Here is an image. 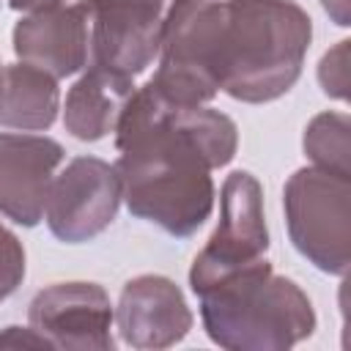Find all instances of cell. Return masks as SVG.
I'll return each instance as SVG.
<instances>
[{"instance_id": "cell-4", "label": "cell", "mask_w": 351, "mask_h": 351, "mask_svg": "<svg viewBox=\"0 0 351 351\" xmlns=\"http://www.w3.org/2000/svg\"><path fill=\"white\" fill-rule=\"evenodd\" d=\"M222 0H173L159 44V69L151 88L184 107L208 104L219 93Z\"/></svg>"}, {"instance_id": "cell-20", "label": "cell", "mask_w": 351, "mask_h": 351, "mask_svg": "<svg viewBox=\"0 0 351 351\" xmlns=\"http://www.w3.org/2000/svg\"><path fill=\"white\" fill-rule=\"evenodd\" d=\"M8 5L14 11H44V8H55V5H66V0H8Z\"/></svg>"}, {"instance_id": "cell-6", "label": "cell", "mask_w": 351, "mask_h": 351, "mask_svg": "<svg viewBox=\"0 0 351 351\" xmlns=\"http://www.w3.org/2000/svg\"><path fill=\"white\" fill-rule=\"evenodd\" d=\"M269 230L263 189L247 170H233L219 195V222L189 269V288L200 293L211 282L266 261Z\"/></svg>"}, {"instance_id": "cell-5", "label": "cell", "mask_w": 351, "mask_h": 351, "mask_svg": "<svg viewBox=\"0 0 351 351\" xmlns=\"http://www.w3.org/2000/svg\"><path fill=\"white\" fill-rule=\"evenodd\" d=\"M282 211L299 255L343 277L351 263V178L313 165L302 167L285 181Z\"/></svg>"}, {"instance_id": "cell-12", "label": "cell", "mask_w": 351, "mask_h": 351, "mask_svg": "<svg viewBox=\"0 0 351 351\" xmlns=\"http://www.w3.org/2000/svg\"><path fill=\"white\" fill-rule=\"evenodd\" d=\"M112 321L132 348H170L189 335L192 310L170 277L140 274L121 288Z\"/></svg>"}, {"instance_id": "cell-2", "label": "cell", "mask_w": 351, "mask_h": 351, "mask_svg": "<svg viewBox=\"0 0 351 351\" xmlns=\"http://www.w3.org/2000/svg\"><path fill=\"white\" fill-rule=\"evenodd\" d=\"M313 19L293 0H222L219 90L244 104L288 93L304 66Z\"/></svg>"}, {"instance_id": "cell-18", "label": "cell", "mask_w": 351, "mask_h": 351, "mask_svg": "<svg viewBox=\"0 0 351 351\" xmlns=\"http://www.w3.org/2000/svg\"><path fill=\"white\" fill-rule=\"evenodd\" d=\"M0 348H49V343L33 326H5L0 332Z\"/></svg>"}, {"instance_id": "cell-3", "label": "cell", "mask_w": 351, "mask_h": 351, "mask_svg": "<svg viewBox=\"0 0 351 351\" xmlns=\"http://www.w3.org/2000/svg\"><path fill=\"white\" fill-rule=\"evenodd\" d=\"M195 296L206 335L230 351H285L315 329L307 293L274 274L269 261L233 271Z\"/></svg>"}, {"instance_id": "cell-7", "label": "cell", "mask_w": 351, "mask_h": 351, "mask_svg": "<svg viewBox=\"0 0 351 351\" xmlns=\"http://www.w3.org/2000/svg\"><path fill=\"white\" fill-rule=\"evenodd\" d=\"M123 200L115 165L99 156H74L49 184L44 219L66 244L90 241L104 233Z\"/></svg>"}, {"instance_id": "cell-16", "label": "cell", "mask_w": 351, "mask_h": 351, "mask_svg": "<svg viewBox=\"0 0 351 351\" xmlns=\"http://www.w3.org/2000/svg\"><path fill=\"white\" fill-rule=\"evenodd\" d=\"M348 38L337 41L332 49L324 52L318 63V85L326 96L346 101L348 99Z\"/></svg>"}, {"instance_id": "cell-11", "label": "cell", "mask_w": 351, "mask_h": 351, "mask_svg": "<svg viewBox=\"0 0 351 351\" xmlns=\"http://www.w3.org/2000/svg\"><path fill=\"white\" fill-rule=\"evenodd\" d=\"M14 52L55 80L71 77L90 58V8L88 0L30 11L14 25Z\"/></svg>"}, {"instance_id": "cell-13", "label": "cell", "mask_w": 351, "mask_h": 351, "mask_svg": "<svg viewBox=\"0 0 351 351\" xmlns=\"http://www.w3.org/2000/svg\"><path fill=\"white\" fill-rule=\"evenodd\" d=\"M134 93V77L88 66V71L69 88L63 107V126L82 143H96L115 132L118 118Z\"/></svg>"}, {"instance_id": "cell-1", "label": "cell", "mask_w": 351, "mask_h": 351, "mask_svg": "<svg viewBox=\"0 0 351 351\" xmlns=\"http://www.w3.org/2000/svg\"><path fill=\"white\" fill-rule=\"evenodd\" d=\"M115 148L126 208L167 236L189 239L214 211L211 170L236 156L239 129L230 115L173 104L145 82L118 118Z\"/></svg>"}, {"instance_id": "cell-15", "label": "cell", "mask_w": 351, "mask_h": 351, "mask_svg": "<svg viewBox=\"0 0 351 351\" xmlns=\"http://www.w3.org/2000/svg\"><path fill=\"white\" fill-rule=\"evenodd\" d=\"M313 167L351 178V121L346 112H318L302 137Z\"/></svg>"}, {"instance_id": "cell-10", "label": "cell", "mask_w": 351, "mask_h": 351, "mask_svg": "<svg viewBox=\"0 0 351 351\" xmlns=\"http://www.w3.org/2000/svg\"><path fill=\"white\" fill-rule=\"evenodd\" d=\"M63 156V145L52 137L0 132V214L22 228H36Z\"/></svg>"}, {"instance_id": "cell-19", "label": "cell", "mask_w": 351, "mask_h": 351, "mask_svg": "<svg viewBox=\"0 0 351 351\" xmlns=\"http://www.w3.org/2000/svg\"><path fill=\"white\" fill-rule=\"evenodd\" d=\"M321 5L335 25H340V27L351 25V0H321Z\"/></svg>"}, {"instance_id": "cell-17", "label": "cell", "mask_w": 351, "mask_h": 351, "mask_svg": "<svg viewBox=\"0 0 351 351\" xmlns=\"http://www.w3.org/2000/svg\"><path fill=\"white\" fill-rule=\"evenodd\" d=\"M25 280V247L0 222V302L8 299Z\"/></svg>"}, {"instance_id": "cell-14", "label": "cell", "mask_w": 351, "mask_h": 351, "mask_svg": "<svg viewBox=\"0 0 351 351\" xmlns=\"http://www.w3.org/2000/svg\"><path fill=\"white\" fill-rule=\"evenodd\" d=\"M60 110L58 80L30 63L0 69V126L19 132L49 129Z\"/></svg>"}, {"instance_id": "cell-8", "label": "cell", "mask_w": 351, "mask_h": 351, "mask_svg": "<svg viewBox=\"0 0 351 351\" xmlns=\"http://www.w3.org/2000/svg\"><path fill=\"white\" fill-rule=\"evenodd\" d=\"M90 63L137 77L159 55L165 0H88Z\"/></svg>"}, {"instance_id": "cell-9", "label": "cell", "mask_w": 351, "mask_h": 351, "mask_svg": "<svg viewBox=\"0 0 351 351\" xmlns=\"http://www.w3.org/2000/svg\"><path fill=\"white\" fill-rule=\"evenodd\" d=\"M115 310L101 285L71 280L41 288L27 307L30 326L49 343V348H96L107 351L112 340Z\"/></svg>"}]
</instances>
